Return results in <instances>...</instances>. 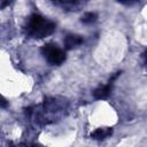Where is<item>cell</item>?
<instances>
[{"label":"cell","instance_id":"1","mask_svg":"<svg viewBox=\"0 0 147 147\" xmlns=\"http://www.w3.org/2000/svg\"><path fill=\"white\" fill-rule=\"evenodd\" d=\"M54 29V23L46 21L39 15H32L28 24V33L33 38H44L53 33Z\"/></svg>","mask_w":147,"mask_h":147},{"label":"cell","instance_id":"2","mask_svg":"<svg viewBox=\"0 0 147 147\" xmlns=\"http://www.w3.org/2000/svg\"><path fill=\"white\" fill-rule=\"evenodd\" d=\"M42 53L46 56L47 61L52 64H61L65 60V54L62 49L56 47V45H46L42 48Z\"/></svg>","mask_w":147,"mask_h":147},{"label":"cell","instance_id":"3","mask_svg":"<svg viewBox=\"0 0 147 147\" xmlns=\"http://www.w3.org/2000/svg\"><path fill=\"white\" fill-rule=\"evenodd\" d=\"M110 94V85H103V86H100L99 88H96L93 93L94 98L98 99V100H103V99H107Z\"/></svg>","mask_w":147,"mask_h":147},{"label":"cell","instance_id":"4","mask_svg":"<svg viewBox=\"0 0 147 147\" xmlns=\"http://www.w3.org/2000/svg\"><path fill=\"white\" fill-rule=\"evenodd\" d=\"M83 42V39L79 37V36H75V34H70L65 38L64 40V45L67 48H74V47H77L79 46L80 44Z\"/></svg>","mask_w":147,"mask_h":147},{"label":"cell","instance_id":"5","mask_svg":"<svg viewBox=\"0 0 147 147\" xmlns=\"http://www.w3.org/2000/svg\"><path fill=\"white\" fill-rule=\"evenodd\" d=\"M111 133H113L111 129H109V127H100V129H96L91 134V137L94 138V139H105V138L109 137Z\"/></svg>","mask_w":147,"mask_h":147},{"label":"cell","instance_id":"6","mask_svg":"<svg viewBox=\"0 0 147 147\" xmlns=\"http://www.w3.org/2000/svg\"><path fill=\"white\" fill-rule=\"evenodd\" d=\"M96 15L94 13H86L83 17H82V22L83 23H92L93 21H95Z\"/></svg>","mask_w":147,"mask_h":147},{"label":"cell","instance_id":"7","mask_svg":"<svg viewBox=\"0 0 147 147\" xmlns=\"http://www.w3.org/2000/svg\"><path fill=\"white\" fill-rule=\"evenodd\" d=\"M117 1H119V2H122V3H125V5H131V3H133L136 0H117Z\"/></svg>","mask_w":147,"mask_h":147},{"label":"cell","instance_id":"8","mask_svg":"<svg viewBox=\"0 0 147 147\" xmlns=\"http://www.w3.org/2000/svg\"><path fill=\"white\" fill-rule=\"evenodd\" d=\"M146 57H147V55H146Z\"/></svg>","mask_w":147,"mask_h":147}]
</instances>
